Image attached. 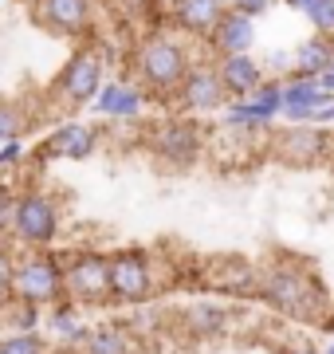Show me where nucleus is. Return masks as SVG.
Instances as JSON below:
<instances>
[{
	"label": "nucleus",
	"instance_id": "a211bd4d",
	"mask_svg": "<svg viewBox=\"0 0 334 354\" xmlns=\"http://www.w3.org/2000/svg\"><path fill=\"white\" fill-rule=\"evenodd\" d=\"M236 319V307H224V304H213V299H197L181 311V327L189 339H224Z\"/></svg>",
	"mask_w": 334,
	"mask_h": 354
},
{
	"label": "nucleus",
	"instance_id": "bb28decb",
	"mask_svg": "<svg viewBox=\"0 0 334 354\" xmlns=\"http://www.w3.org/2000/svg\"><path fill=\"white\" fill-rule=\"evenodd\" d=\"M264 67H268V75L271 79H287V75H295V51H268V59H264Z\"/></svg>",
	"mask_w": 334,
	"mask_h": 354
},
{
	"label": "nucleus",
	"instance_id": "58836bf2",
	"mask_svg": "<svg viewBox=\"0 0 334 354\" xmlns=\"http://www.w3.org/2000/svg\"><path fill=\"white\" fill-rule=\"evenodd\" d=\"M28 4H36V0H28Z\"/></svg>",
	"mask_w": 334,
	"mask_h": 354
},
{
	"label": "nucleus",
	"instance_id": "393cba45",
	"mask_svg": "<svg viewBox=\"0 0 334 354\" xmlns=\"http://www.w3.org/2000/svg\"><path fill=\"white\" fill-rule=\"evenodd\" d=\"M0 354H43V339L36 330H16L12 339H0Z\"/></svg>",
	"mask_w": 334,
	"mask_h": 354
},
{
	"label": "nucleus",
	"instance_id": "b1692460",
	"mask_svg": "<svg viewBox=\"0 0 334 354\" xmlns=\"http://www.w3.org/2000/svg\"><path fill=\"white\" fill-rule=\"evenodd\" d=\"M24 106L20 102H12V99H0V142H8V138H16L20 130H24Z\"/></svg>",
	"mask_w": 334,
	"mask_h": 354
},
{
	"label": "nucleus",
	"instance_id": "c9c22d12",
	"mask_svg": "<svg viewBox=\"0 0 334 354\" xmlns=\"http://www.w3.org/2000/svg\"><path fill=\"white\" fill-rule=\"evenodd\" d=\"M283 4H287V8H295V12H307L311 0H283Z\"/></svg>",
	"mask_w": 334,
	"mask_h": 354
},
{
	"label": "nucleus",
	"instance_id": "f8f14e48",
	"mask_svg": "<svg viewBox=\"0 0 334 354\" xmlns=\"http://www.w3.org/2000/svg\"><path fill=\"white\" fill-rule=\"evenodd\" d=\"M259 272L252 260L244 256H224V260H213V268L205 272V283L228 299H256L259 295Z\"/></svg>",
	"mask_w": 334,
	"mask_h": 354
},
{
	"label": "nucleus",
	"instance_id": "5701e85b",
	"mask_svg": "<svg viewBox=\"0 0 334 354\" xmlns=\"http://www.w3.org/2000/svg\"><path fill=\"white\" fill-rule=\"evenodd\" d=\"M48 330H52V335H63V339H67V342H75V346H83V342L90 339V330L79 323L75 299H59V307H55L52 315H48Z\"/></svg>",
	"mask_w": 334,
	"mask_h": 354
},
{
	"label": "nucleus",
	"instance_id": "a878e982",
	"mask_svg": "<svg viewBox=\"0 0 334 354\" xmlns=\"http://www.w3.org/2000/svg\"><path fill=\"white\" fill-rule=\"evenodd\" d=\"M303 16L311 20V28H315V32H322V36H334V0H311Z\"/></svg>",
	"mask_w": 334,
	"mask_h": 354
},
{
	"label": "nucleus",
	"instance_id": "e433bc0d",
	"mask_svg": "<svg viewBox=\"0 0 334 354\" xmlns=\"http://www.w3.org/2000/svg\"><path fill=\"white\" fill-rule=\"evenodd\" d=\"M319 354H334V342H326V346H322V351Z\"/></svg>",
	"mask_w": 334,
	"mask_h": 354
},
{
	"label": "nucleus",
	"instance_id": "72a5a7b5",
	"mask_svg": "<svg viewBox=\"0 0 334 354\" xmlns=\"http://www.w3.org/2000/svg\"><path fill=\"white\" fill-rule=\"evenodd\" d=\"M319 83H322V87H326V91L334 95V64H331V67H326V71L319 75Z\"/></svg>",
	"mask_w": 334,
	"mask_h": 354
},
{
	"label": "nucleus",
	"instance_id": "6e6552de",
	"mask_svg": "<svg viewBox=\"0 0 334 354\" xmlns=\"http://www.w3.org/2000/svg\"><path fill=\"white\" fill-rule=\"evenodd\" d=\"M110 288L118 304H146L157 291V276L146 248H122L110 256Z\"/></svg>",
	"mask_w": 334,
	"mask_h": 354
},
{
	"label": "nucleus",
	"instance_id": "423d86ee",
	"mask_svg": "<svg viewBox=\"0 0 334 354\" xmlns=\"http://www.w3.org/2000/svg\"><path fill=\"white\" fill-rule=\"evenodd\" d=\"M8 291H12L16 299H28V304L63 299L67 295V268L52 252H32L28 260L16 264V276H12V288Z\"/></svg>",
	"mask_w": 334,
	"mask_h": 354
},
{
	"label": "nucleus",
	"instance_id": "f257e3e1",
	"mask_svg": "<svg viewBox=\"0 0 334 354\" xmlns=\"http://www.w3.org/2000/svg\"><path fill=\"white\" fill-rule=\"evenodd\" d=\"M256 299L291 323H326V311H331V295L322 288L319 272L295 256H279L259 272Z\"/></svg>",
	"mask_w": 334,
	"mask_h": 354
},
{
	"label": "nucleus",
	"instance_id": "c85d7f7f",
	"mask_svg": "<svg viewBox=\"0 0 334 354\" xmlns=\"http://www.w3.org/2000/svg\"><path fill=\"white\" fill-rule=\"evenodd\" d=\"M12 221H16V197H12V189L0 185V232H8Z\"/></svg>",
	"mask_w": 334,
	"mask_h": 354
},
{
	"label": "nucleus",
	"instance_id": "4be33fe9",
	"mask_svg": "<svg viewBox=\"0 0 334 354\" xmlns=\"http://www.w3.org/2000/svg\"><path fill=\"white\" fill-rule=\"evenodd\" d=\"M83 354H138V335L130 327H99L83 342Z\"/></svg>",
	"mask_w": 334,
	"mask_h": 354
},
{
	"label": "nucleus",
	"instance_id": "7ed1b4c3",
	"mask_svg": "<svg viewBox=\"0 0 334 354\" xmlns=\"http://www.w3.org/2000/svg\"><path fill=\"white\" fill-rule=\"evenodd\" d=\"M150 153L166 169H193L205 158V130H201V122H197L193 114L161 118L150 130Z\"/></svg>",
	"mask_w": 334,
	"mask_h": 354
},
{
	"label": "nucleus",
	"instance_id": "473e14b6",
	"mask_svg": "<svg viewBox=\"0 0 334 354\" xmlns=\"http://www.w3.org/2000/svg\"><path fill=\"white\" fill-rule=\"evenodd\" d=\"M315 122H319V127H331V130H334V99L326 102V106H319V114H315Z\"/></svg>",
	"mask_w": 334,
	"mask_h": 354
},
{
	"label": "nucleus",
	"instance_id": "39448f33",
	"mask_svg": "<svg viewBox=\"0 0 334 354\" xmlns=\"http://www.w3.org/2000/svg\"><path fill=\"white\" fill-rule=\"evenodd\" d=\"M334 130L319 122H287L283 130H271V153L291 169H311L319 162H331Z\"/></svg>",
	"mask_w": 334,
	"mask_h": 354
},
{
	"label": "nucleus",
	"instance_id": "4c0bfd02",
	"mask_svg": "<svg viewBox=\"0 0 334 354\" xmlns=\"http://www.w3.org/2000/svg\"><path fill=\"white\" fill-rule=\"evenodd\" d=\"M326 165H331V169H334V150H331V162H326Z\"/></svg>",
	"mask_w": 334,
	"mask_h": 354
},
{
	"label": "nucleus",
	"instance_id": "cd10ccee",
	"mask_svg": "<svg viewBox=\"0 0 334 354\" xmlns=\"http://www.w3.org/2000/svg\"><path fill=\"white\" fill-rule=\"evenodd\" d=\"M39 323V304H28V299H20L12 311V327L16 330H36Z\"/></svg>",
	"mask_w": 334,
	"mask_h": 354
},
{
	"label": "nucleus",
	"instance_id": "0eeeda50",
	"mask_svg": "<svg viewBox=\"0 0 334 354\" xmlns=\"http://www.w3.org/2000/svg\"><path fill=\"white\" fill-rule=\"evenodd\" d=\"M228 99L232 95H228L224 79H220V71H217V59H193L189 75L181 79L177 95H173L177 111L193 114V118H201V114H220L228 106Z\"/></svg>",
	"mask_w": 334,
	"mask_h": 354
},
{
	"label": "nucleus",
	"instance_id": "4468645a",
	"mask_svg": "<svg viewBox=\"0 0 334 354\" xmlns=\"http://www.w3.org/2000/svg\"><path fill=\"white\" fill-rule=\"evenodd\" d=\"M334 95L311 75H287L283 79V122H315L319 106H326Z\"/></svg>",
	"mask_w": 334,
	"mask_h": 354
},
{
	"label": "nucleus",
	"instance_id": "2eb2a0df",
	"mask_svg": "<svg viewBox=\"0 0 334 354\" xmlns=\"http://www.w3.org/2000/svg\"><path fill=\"white\" fill-rule=\"evenodd\" d=\"M146 102H150V91L146 87L126 83V79H115V83H103L99 99H95V111L115 118V122H134V118H141Z\"/></svg>",
	"mask_w": 334,
	"mask_h": 354
},
{
	"label": "nucleus",
	"instance_id": "6ab92c4d",
	"mask_svg": "<svg viewBox=\"0 0 334 354\" xmlns=\"http://www.w3.org/2000/svg\"><path fill=\"white\" fill-rule=\"evenodd\" d=\"M208 48L217 51V55L252 51V48H256V16L228 8V12L220 16V24L213 28V36H208Z\"/></svg>",
	"mask_w": 334,
	"mask_h": 354
},
{
	"label": "nucleus",
	"instance_id": "aec40b11",
	"mask_svg": "<svg viewBox=\"0 0 334 354\" xmlns=\"http://www.w3.org/2000/svg\"><path fill=\"white\" fill-rule=\"evenodd\" d=\"M95 146H99L95 127H87V122H67V127H59L55 134H48V138L39 142V158L43 162L48 158H90Z\"/></svg>",
	"mask_w": 334,
	"mask_h": 354
},
{
	"label": "nucleus",
	"instance_id": "7c9ffc66",
	"mask_svg": "<svg viewBox=\"0 0 334 354\" xmlns=\"http://www.w3.org/2000/svg\"><path fill=\"white\" fill-rule=\"evenodd\" d=\"M232 8H236V12H248V16H264L271 8V4H275V0H228Z\"/></svg>",
	"mask_w": 334,
	"mask_h": 354
},
{
	"label": "nucleus",
	"instance_id": "c756f323",
	"mask_svg": "<svg viewBox=\"0 0 334 354\" xmlns=\"http://www.w3.org/2000/svg\"><path fill=\"white\" fill-rule=\"evenodd\" d=\"M16 162H24V142L8 138L4 142V150H0V169H4V165H16Z\"/></svg>",
	"mask_w": 334,
	"mask_h": 354
},
{
	"label": "nucleus",
	"instance_id": "9d476101",
	"mask_svg": "<svg viewBox=\"0 0 334 354\" xmlns=\"http://www.w3.org/2000/svg\"><path fill=\"white\" fill-rule=\"evenodd\" d=\"M67 299L75 304H110V256L103 252H79L67 264Z\"/></svg>",
	"mask_w": 334,
	"mask_h": 354
},
{
	"label": "nucleus",
	"instance_id": "f704fd0d",
	"mask_svg": "<svg viewBox=\"0 0 334 354\" xmlns=\"http://www.w3.org/2000/svg\"><path fill=\"white\" fill-rule=\"evenodd\" d=\"M283 354H319V351H315V346H307V342H303V346H287V351H283Z\"/></svg>",
	"mask_w": 334,
	"mask_h": 354
},
{
	"label": "nucleus",
	"instance_id": "20e7f679",
	"mask_svg": "<svg viewBox=\"0 0 334 354\" xmlns=\"http://www.w3.org/2000/svg\"><path fill=\"white\" fill-rule=\"evenodd\" d=\"M283 118V79H264L252 95L228 99L220 111V127L240 134H271V127Z\"/></svg>",
	"mask_w": 334,
	"mask_h": 354
},
{
	"label": "nucleus",
	"instance_id": "f3484780",
	"mask_svg": "<svg viewBox=\"0 0 334 354\" xmlns=\"http://www.w3.org/2000/svg\"><path fill=\"white\" fill-rule=\"evenodd\" d=\"M217 71H220V79H224V87H228L232 99H244V95H252L264 79H271L268 67H264V59H256L252 51L217 55Z\"/></svg>",
	"mask_w": 334,
	"mask_h": 354
},
{
	"label": "nucleus",
	"instance_id": "f03ea898",
	"mask_svg": "<svg viewBox=\"0 0 334 354\" xmlns=\"http://www.w3.org/2000/svg\"><path fill=\"white\" fill-rule=\"evenodd\" d=\"M189 67H193V55L185 48V39L169 36V32H154L134 48V71H138L141 87L150 91V99H173Z\"/></svg>",
	"mask_w": 334,
	"mask_h": 354
},
{
	"label": "nucleus",
	"instance_id": "2f4dec72",
	"mask_svg": "<svg viewBox=\"0 0 334 354\" xmlns=\"http://www.w3.org/2000/svg\"><path fill=\"white\" fill-rule=\"evenodd\" d=\"M12 276H16V264H12V260H8L4 252H0V291L12 288Z\"/></svg>",
	"mask_w": 334,
	"mask_h": 354
},
{
	"label": "nucleus",
	"instance_id": "412c9836",
	"mask_svg": "<svg viewBox=\"0 0 334 354\" xmlns=\"http://www.w3.org/2000/svg\"><path fill=\"white\" fill-rule=\"evenodd\" d=\"M331 64H334V36H322V32H315V36H307V39L295 48V75L319 79Z\"/></svg>",
	"mask_w": 334,
	"mask_h": 354
},
{
	"label": "nucleus",
	"instance_id": "1a4fd4ad",
	"mask_svg": "<svg viewBox=\"0 0 334 354\" xmlns=\"http://www.w3.org/2000/svg\"><path fill=\"white\" fill-rule=\"evenodd\" d=\"M55 91H59V99L67 106H87V102H95L99 91H103V55L95 48H79L63 64V71L55 79Z\"/></svg>",
	"mask_w": 334,
	"mask_h": 354
},
{
	"label": "nucleus",
	"instance_id": "dca6fc26",
	"mask_svg": "<svg viewBox=\"0 0 334 354\" xmlns=\"http://www.w3.org/2000/svg\"><path fill=\"white\" fill-rule=\"evenodd\" d=\"M228 8V0H173V24H177L181 36L208 39Z\"/></svg>",
	"mask_w": 334,
	"mask_h": 354
},
{
	"label": "nucleus",
	"instance_id": "ddd939ff",
	"mask_svg": "<svg viewBox=\"0 0 334 354\" xmlns=\"http://www.w3.org/2000/svg\"><path fill=\"white\" fill-rule=\"evenodd\" d=\"M32 16L39 20V28L63 39H79L90 32V0H36Z\"/></svg>",
	"mask_w": 334,
	"mask_h": 354
},
{
	"label": "nucleus",
	"instance_id": "9b49d317",
	"mask_svg": "<svg viewBox=\"0 0 334 354\" xmlns=\"http://www.w3.org/2000/svg\"><path fill=\"white\" fill-rule=\"evenodd\" d=\"M12 232L28 244H52L55 232H59V205L48 197V193H24L16 197V221H12Z\"/></svg>",
	"mask_w": 334,
	"mask_h": 354
}]
</instances>
